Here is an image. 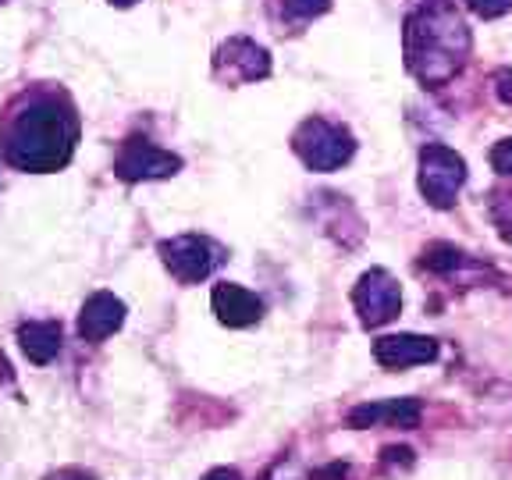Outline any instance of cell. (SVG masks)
Returning a JSON list of instances; mask_svg holds the SVG:
<instances>
[{"label":"cell","instance_id":"1","mask_svg":"<svg viewBox=\"0 0 512 480\" xmlns=\"http://www.w3.org/2000/svg\"><path fill=\"white\" fill-rule=\"evenodd\" d=\"M79 136V107L57 82H32L0 111V157L15 171L50 175L68 168Z\"/></svg>","mask_w":512,"mask_h":480},{"label":"cell","instance_id":"2","mask_svg":"<svg viewBox=\"0 0 512 480\" xmlns=\"http://www.w3.org/2000/svg\"><path fill=\"white\" fill-rule=\"evenodd\" d=\"M406 68L424 89H441L463 72L473 50L466 18L452 0H420L406 15L402 29Z\"/></svg>","mask_w":512,"mask_h":480},{"label":"cell","instance_id":"3","mask_svg":"<svg viewBox=\"0 0 512 480\" xmlns=\"http://www.w3.org/2000/svg\"><path fill=\"white\" fill-rule=\"evenodd\" d=\"M292 150H296V157L303 160L310 171L328 175V171L345 168V164L356 157V136H352L345 125H338V121L313 114V118H306L303 125L292 132Z\"/></svg>","mask_w":512,"mask_h":480},{"label":"cell","instance_id":"4","mask_svg":"<svg viewBox=\"0 0 512 480\" xmlns=\"http://www.w3.org/2000/svg\"><path fill=\"white\" fill-rule=\"evenodd\" d=\"M466 178V160L463 153H456L445 143H427L420 150V171H416V185H420V196L427 200V207L434 210H452L463 192Z\"/></svg>","mask_w":512,"mask_h":480},{"label":"cell","instance_id":"5","mask_svg":"<svg viewBox=\"0 0 512 480\" xmlns=\"http://www.w3.org/2000/svg\"><path fill=\"white\" fill-rule=\"evenodd\" d=\"M157 256L178 285H200V281H207L210 274L228 260V249H224L221 242L210 239V235L185 232V235H175V239L160 242Z\"/></svg>","mask_w":512,"mask_h":480},{"label":"cell","instance_id":"6","mask_svg":"<svg viewBox=\"0 0 512 480\" xmlns=\"http://www.w3.org/2000/svg\"><path fill=\"white\" fill-rule=\"evenodd\" d=\"M352 310L360 317V324L367 331L392 324L402 313V285L392 271L384 267H370L360 274V281L352 285Z\"/></svg>","mask_w":512,"mask_h":480},{"label":"cell","instance_id":"7","mask_svg":"<svg viewBox=\"0 0 512 480\" xmlns=\"http://www.w3.org/2000/svg\"><path fill=\"white\" fill-rule=\"evenodd\" d=\"M182 171V157L171 150H160L157 143H150L146 136H128L121 143L118 157H114V175L121 182H157V178H171Z\"/></svg>","mask_w":512,"mask_h":480},{"label":"cell","instance_id":"8","mask_svg":"<svg viewBox=\"0 0 512 480\" xmlns=\"http://www.w3.org/2000/svg\"><path fill=\"white\" fill-rule=\"evenodd\" d=\"M271 75V54L249 36H232L221 43L214 54V79L228 82V86H246V82H260Z\"/></svg>","mask_w":512,"mask_h":480},{"label":"cell","instance_id":"9","mask_svg":"<svg viewBox=\"0 0 512 480\" xmlns=\"http://www.w3.org/2000/svg\"><path fill=\"white\" fill-rule=\"evenodd\" d=\"M345 424L352 431H370V427H395V431H416L424 424V402L413 399V395H402V399H374L352 406Z\"/></svg>","mask_w":512,"mask_h":480},{"label":"cell","instance_id":"10","mask_svg":"<svg viewBox=\"0 0 512 480\" xmlns=\"http://www.w3.org/2000/svg\"><path fill=\"white\" fill-rule=\"evenodd\" d=\"M441 356L438 338L416 335V331H399V335H381L374 338V360L381 370H409V367H427Z\"/></svg>","mask_w":512,"mask_h":480},{"label":"cell","instance_id":"11","mask_svg":"<svg viewBox=\"0 0 512 480\" xmlns=\"http://www.w3.org/2000/svg\"><path fill=\"white\" fill-rule=\"evenodd\" d=\"M125 313L128 306L121 303L114 292H107V288H100V292H93V296L82 303L79 310V338L89 345H100L107 342L111 335H118L121 324H125Z\"/></svg>","mask_w":512,"mask_h":480},{"label":"cell","instance_id":"12","mask_svg":"<svg viewBox=\"0 0 512 480\" xmlns=\"http://www.w3.org/2000/svg\"><path fill=\"white\" fill-rule=\"evenodd\" d=\"M210 306H214L217 320L224 328H253L264 320V299L249 292V288L235 285V281H221L210 292Z\"/></svg>","mask_w":512,"mask_h":480},{"label":"cell","instance_id":"13","mask_svg":"<svg viewBox=\"0 0 512 480\" xmlns=\"http://www.w3.org/2000/svg\"><path fill=\"white\" fill-rule=\"evenodd\" d=\"M61 324L57 320H29L18 328V345H22L25 360L36 363V367H47L61 352Z\"/></svg>","mask_w":512,"mask_h":480},{"label":"cell","instance_id":"14","mask_svg":"<svg viewBox=\"0 0 512 480\" xmlns=\"http://www.w3.org/2000/svg\"><path fill=\"white\" fill-rule=\"evenodd\" d=\"M420 267L438 274V278H456V274H466V271H484V260L463 253V249L452 246V242H431V246L424 249V256H420Z\"/></svg>","mask_w":512,"mask_h":480},{"label":"cell","instance_id":"15","mask_svg":"<svg viewBox=\"0 0 512 480\" xmlns=\"http://www.w3.org/2000/svg\"><path fill=\"white\" fill-rule=\"evenodd\" d=\"M271 8L274 25H281V32L288 29H303L313 18H320L324 11H331V0H267Z\"/></svg>","mask_w":512,"mask_h":480},{"label":"cell","instance_id":"16","mask_svg":"<svg viewBox=\"0 0 512 480\" xmlns=\"http://www.w3.org/2000/svg\"><path fill=\"white\" fill-rule=\"evenodd\" d=\"M484 210H488V221L495 224L498 239L512 246V185H495L484 196Z\"/></svg>","mask_w":512,"mask_h":480},{"label":"cell","instance_id":"17","mask_svg":"<svg viewBox=\"0 0 512 480\" xmlns=\"http://www.w3.org/2000/svg\"><path fill=\"white\" fill-rule=\"evenodd\" d=\"M488 160H491V171H495L498 178H512V136L498 139V143L491 146Z\"/></svg>","mask_w":512,"mask_h":480},{"label":"cell","instance_id":"18","mask_svg":"<svg viewBox=\"0 0 512 480\" xmlns=\"http://www.w3.org/2000/svg\"><path fill=\"white\" fill-rule=\"evenodd\" d=\"M466 8L473 11V15H480V18H502V15H509L512 11V0H466Z\"/></svg>","mask_w":512,"mask_h":480},{"label":"cell","instance_id":"19","mask_svg":"<svg viewBox=\"0 0 512 480\" xmlns=\"http://www.w3.org/2000/svg\"><path fill=\"white\" fill-rule=\"evenodd\" d=\"M381 463L384 466H402V470H409V466L416 463V452L409 445H384L381 448Z\"/></svg>","mask_w":512,"mask_h":480},{"label":"cell","instance_id":"20","mask_svg":"<svg viewBox=\"0 0 512 480\" xmlns=\"http://www.w3.org/2000/svg\"><path fill=\"white\" fill-rule=\"evenodd\" d=\"M349 477V463H342V459H335V463H324L317 466V470H310V480H345Z\"/></svg>","mask_w":512,"mask_h":480},{"label":"cell","instance_id":"21","mask_svg":"<svg viewBox=\"0 0 512 480\" xmlns=\"http://www.w3.org/2000/svg\"><path fill=\"white\" fill-rule=\"evenodd\" d=\"M491 82H495V93L502 104L512 107V68H498L495 75H491Z\"/></svg>","mask_w":512,"mask_h":480},{"label":"cell","instance_id":"22","mask_svg":"<svg viewBox=\"0 0 512 480\" xmlns=\"http://www.w3.org/2000/svg\"><path fill=\"white\" fill-rule=\"evenodd\" d=\"M43 480H100V477H96V473H89V470H82V466H64V470L47 473Z\"/></svg>","mask_w":512,"mask_h":480},{"label":"cell","instance_id":"23","mask_svg":"<svg viewBox=\"0 0 512 480\" xmlns=\"http://www.w3.org/2000/svg\"><path fill=\"white\" fill-rule=\"evenodd\" d=\"M203 480H242V473L235 466H214L210 473H203Z\"/></svg>","mask_w":512,"mask_h":480},{"label":"cell","instance_id":"24","mask_svg":"<svg viewBox=\"0 0 512 480\" xmlns=\"http://www.w3.org/2000/svg\"><path fill=\"white\" fill-rule=\"evenodd\" d=\"M114 8H132V4H139V0H111Z\"/></svg>","mask_w":512,"mask_h":480},{"label":"cell","instance_id":"25","mask_svg":"<svg viewBox=\"0 0 512 480\" xmlns=\"http://www.w3.org/2000/svg\"><path fill=\"white\" fill-rule=\"evenodd\" d=\"M0 4H4V0H0Z\"/></svg>","mask_w":512,"mask_h":480}]
</instances>
